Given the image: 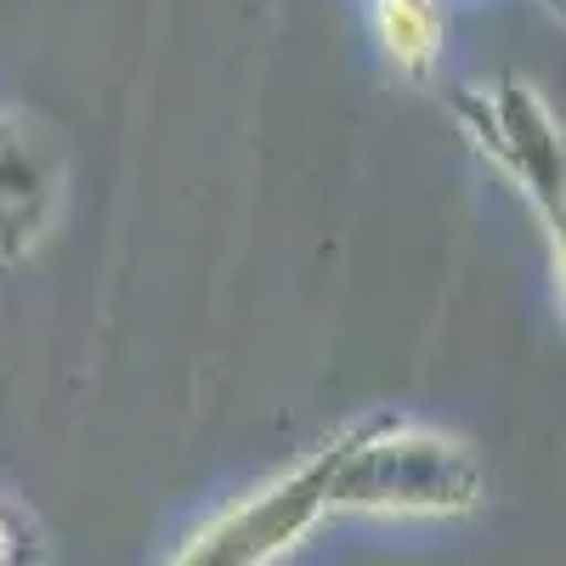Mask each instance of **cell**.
Returning <instances> with one entry per match:
<instances>
[{"label": "cell", "instance_id": "obj_1", "mask_svg": "<svg viewBox=\"0 0 566 566\" xmlns=\"http://www.w3.org/2000/svg\"><path fill=\"white\" fill-rule=\"evenodd\" d=\"M482 499V459L464 442L380 413L335 437L323 510L357 515H464Z\"/></svg>", "mask_w": 566, "mask_h": 566}, {"label": "cell", "instance_id": "obj_2", "mask_svg": "<svg viewBox=\"0 0 566 566\" xmlns=\"http://www.w3.org/2000/svg\"><path fill=\"white\" fill-rule=\"evenodd\" d=\"M448 114L470 148L488 154L493 170L533 205L560 272V125L549 103L527 80H493V85L448 91Z\"/></svg>", "mask_w": 566, "mask_h": 566}, {"label": "cell", "instance_id": "obj_3", "mask_svg": "<svg viewBox=\"0 0 566 566\" xmlns=\"http://www.w3.org/2000/svg\"><path fill=\"white\" fill-rule=\"evenodd\" d=\"M328 459H335V442L317 459H306L295 476H283L266 493H255L250 504L216 515V522L176 555V566H266V560H277L323 515Z\"/></svg>", "mask_w": 566, "mask_h": 566}, {"label": "cell", "instance_id": "obj_4", "mask_svg": "<svg viewBox=\"0 0 566 566\" xmlns=\"http://www.w3.org/2000/svg\"><path fill=\"white\" fill-rule=\"evenodd\" d=\"M63 165L29 130L18 108L0 103V261H29L57 227Z\"/></svg>", "mask_w": 566, "mask_h": 566}, {"label": "cell", "instance_id": "obj_5", "mask_svg": "<svg viewBox=\"0 0 566 566\" xmlns=\"http://www.w3.org/2000/svg\"><path fill=\"white\" fill-rule=\"evenodd\" d=\"M374 34L402 80H431L442 57V7L437 0H374Z\"/></svg>", "mask_w": 566, "mask_h": 566}, {"label": "cell", "instance_id": "obj_6", "mask_svg": "<svg viewBox=\"0 0 566 566\" xmlns=\"http://www.w3.org/2000/svg\"><path fill=\"white\" fill-rule=\"evenodd\" d=\"M12 560V527H7V515H0V566Z\"/></svg>", "mask_w": 566, "mask_h": 566}]
</instances>
